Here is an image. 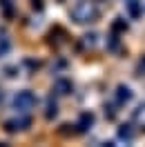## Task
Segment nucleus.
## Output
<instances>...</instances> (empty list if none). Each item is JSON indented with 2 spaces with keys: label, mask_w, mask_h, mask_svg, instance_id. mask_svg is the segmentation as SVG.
Segmentation results:
<instances>
[{
  "label": "nucleus",
  "mask_w": 145,
  "mask_h": 147,
  "mask_svg": "<svg viewBox=\"0 0 145 147\" xmlns=\"http://www.w3.org/2000/svg\"><path fill=\"white\" fill-rule=\"evenodd\" d=\"M56 89L60 94H69L72 92V83H69V80H58V83H56Z\"/></svg>",
  "instance_id": "nucleus-3"
},
{
  "label": "nucleus",
  "mask_w": 145,
  "mask_h": 147,
  "mask_svg": "<svg viewBox=\"0 0 145 147\" xmlns=\"http://www.w3.org/2000/svg\"><path fill=\"white\" fill-rule=\"evenodd\" d=\"M34 102H36V98H34L31 92H20L16 96V107H20V109H29Z\"/></svg>",
  "instance_id": "nucleus-1"
},
{
  "label": "nucleus",
  "mask_w": 145,
  "mask_h": 147,
  "mask_svg": "<svg viewBox=\"0 0 145 147\" xmlns=\"http://www.w3.org/2000/svg\"><path fill=\"white\" fill-rule=\"evenodd\" d=\"M31 2H34V7H36V9H43V0H31Z\"/></svg>",
  "instance_id": "nucleus-5"
},
{
  "label": "nucleus",
  "mask_w": 145,
  "mask_h": 147,
  "mask_svg": "<svg viewBox=\"0 0 145 147\" xmlns=\"http://www.w3.org/2000/svg\"><path fill=\"white\" fill-rule=\"evenodd\" d=\"M87 125H91V114H83L81 116V129H87Z\"/></svg>",
  "instance_id": "nucleus-4"
},
{
  "label": "nucleus",
  "mask_w": 145,
  "mask_h": 147,
  "mask_svg": "<svg viewBox=\"0 0 145 147\" xmlns=\"http://www.w3.org/2000/svg\"><path fill=\"white\" fill-rule=\"evenodd\" d=\"M72 13H74V18L78 20V22H87V20L94 16V11H89V7H87V5H81V7H76Z\"/></svg>",
  "instance_id": "nucleus-2"
}]
</instances>
